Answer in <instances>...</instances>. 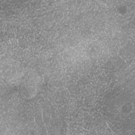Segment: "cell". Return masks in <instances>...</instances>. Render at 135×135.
I'll use <instances>...</instances> for the list:
<instances>
[{
	"label": "cell",
	"instance_id": "obj_1",
	"mask_svg": "<svg viewBox=\"0 0 135 135\" xmlns=\"http://www.w3.org/2000/svg\"><path fill=\"white\" fill-rule=\"evenodd\" d=\"M37 84L35 82H28L24 84L21 89L22 95L24 98L30 99L35 96L37 92Z\"/></svg>",
	"mask_w": 135,
	"mask_h": 135
}]
</instances>
